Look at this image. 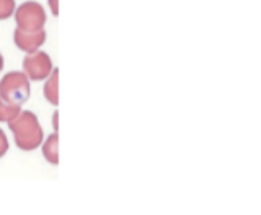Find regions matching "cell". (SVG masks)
Instances as JSON below:
<instances>
[{"mask_svg":"<svg viewBox=\"0 0 261 215\" xmlns=\"http://www.w3.org/2000/svg\"><path fill=\"white\" fill-rule=\"evenodd\" d=\"M0 97L5 102L23 105L30 99V79L25 72L10 71L0 80Z\"/></svg>","mask_w":261,"mask_h":215,"instance_id":"2","label":"cell"},{"mask_svg":"<svg viewBox=\"0 0 261 215\" xmlns=\"http://www.w3.org/2000/svg\"><path fill=\"white\" fill-rule=\"evenodd\" d=\"M48 4H49V9L53 12V15L58 17L59 15V0H48Z\"/></svg>","mask_w":261,"mask_h":215,"instance_id":"11","label":"cell"},{"mask_svg":"<svg viewBox=\"0 0 261 215\" xmlns=\"http://www.w3.org/2000/svg\"><path fill=\"white\" fill-rule=\"evenodd\" d=\"M15 0H0V20L10 18L15 12Z\"/></svg>","mask_w":261,"mask_h":215,"instance_id":"9","label":"cell"},{"mask_svg":"<svg viewBox=\"0 0 261 215\" xmlns=\"http://www.w3.org/2000/svg\"><path fill=\"white\" fill-rule=\"evenodd\" d=\"M44 97L49 103L58 105L59 103V69L55 68V71H51V74L46 77V84H44Z\"/></svg>","mask_w":261,"mask_h":215,"instance_id":"7","label":"cell"},{"mask_svg":"<svg viewBox=\"0 0 261 215\" xmlns=\"http://www.w3.org/2000/svg\"><path fill=\"white\" fill-rule=\"evenodd\" d=\"M53 123H55V131H58V112H56V115L53 118Z\"/></svg>","mask_w":261,"mask_h":215,"instance_id":"12","label":"cell"},{"mask_svg":"<svg viewBox=\"0 0 261 215\" xmlns=\"http://www.w3.org/2000/svg\"><path fill=\"white\" fill-rule=\"evenodd\" d=\"M53 71V61L44 51H35L23 59V72L30 80H44Z\"/></svg>","mask_w":261,"mask_h":215,"instance_id":"4","label":"cell"},{"mask_svg":"<svg viewBox=\"0 0 261 215\" xmlns=\"http://www.w3.org/2000/svg\"><path fill=\"white\" fill-rule=\"evenodd\" d=\"M21 110V105H15V103L5 102L0 97V122H10L15 118Z\"/></svg>","mask_w":261,"mask_h":215,"instance_id":"8","label":"cell"},{"mask_svg":"<svg viewBox=\"0 0 261 215\" xmlns=\"http://www.w3.org/2000/svg\"><path fill=\"white\" fill-rule=\"evenodd\" d=\"M2 69H4V56L0 53V72H2Z\"/></svg>","mask_w":261,"mask_h":215,"instance_id":"13","label":"cell"},{"mask_svg":"<svg viewBox=\"0 0 261 215\" xmlns=\"http://www.w3.org/2000/svg\"><path fill=\"white\" fill-rule=\"evenodd\" d=\"M9 128L13 133L15 145L21 151H33L40 148L43 143V128L40 125L38 117L30 110H20V114L12 118Z\"/></svg>","mask_w":261,"mask_h":215,"instance_id":"1","label":"cell"},{"mask_svg":"<svg viewBox=\"0 0 261 215\" xmlns=\"http://www.w3.org/2000/svg\"><path fill=\"white\" fill-rule=\"evenodd\" d=\"M13 41L20 51L30 55V53L38 51L41 48V44L46 41V32H44V28L40 30V32H23V30H20V28H15Z\"/></svg>","mask_w":261,"mask_h":215,"instance_id":"5","label":"cell"},{"mask_svg":"<svg viewBox=\"0 0 261 215\" xmlns=\"http://www.w3.org/2000/svg\"><path fill=\"white\" fill-rule=\"evenodd\" d=\"M7 151H9V138H7L4 130L0 128V158H4Z\"/></svg>","mask_w":261,"mask_h":215,"instance_id":"10","label":"cell"},{"mask_svg":"<svg viewBox=\"0 0 261 215\" xmlns=\"http://www.w3.org/2000/svg\"><path fill=\"white\" fill-rule=\"evenodd\" d=\"M43 156L49 165L58 166L59 165V135L58 131L51 133L48 140H43Z\"/></svg>","mask_w":261,"mask_h":215,"instance_id":"6","label":"cell"},{"mask_svg":"<svg viewBox=\"0 0 261 215\" xmlns=\"http://www.w3.org/2000/svg\"><path fill=\"white\" fill-rule=\"evenodd\" d=\"M13 13L17 28L23 32H40L46 23V13L38 2H23Z\"/></svg>","mask_w":261,"mask_h":215,"instance_id":"3","label":"cell"}]
</instances>
